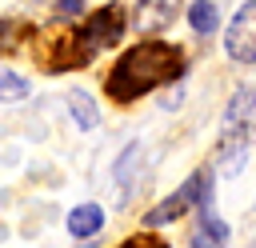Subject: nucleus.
Listing matches in <instances>:
<instances>
[{"label": "nucleus", "instance_id": "f257e3e1", "mask_svg": "<svg viewBox=\"0 0 256 248\" xmlns=\"http://www.w3.org/2000/svg\"><path fill=\"white\" fill-rule=\"evenodd\" d=\"M184 72H188L184 48L164 44V40H140L128 52H120V60L112 64V72L104 80V92L116 104H132V100L148 96L152 88H164V84L180 80Z\"/></svg>", "mask_w": 256, "mask_h": 248}, {"label": "nucleus", "instance_id": "f03ea898", "mask_svg": "<svg viewBox=\"0 0 256 248\" xmlns=\"http://www.w3.org/2000/svg\"><path fill=\"white\" fill-rule=\"evenodd\" d=\"M192 208H208V172L188 176L184 188H176L168 200H160L156 208H148V212H144V224H148V228H160V224L180 220V216L192 212Z\"/></svg>", "mask_w": 256, "mask_h": 248}, {"label": "nucleus", "instance_id": "7ed1b4c3", "mask_svg": "<svg viewBox=\"0 0 256 248\" xmlns=\"http://www.w3.org/2000/svg\"><path fill=\"white\" fill-rule=\"evenodd\" d=\"M128 12L120 8V4H104V8H96L84 24H76L72 32H76V40L96 56L100 48H112V44H120V36H124V28H128V20H124Z\"/></svg>", "mask_w": 256, "mask_h": 248}, {"label": "nucleus", "instance_id": "20e7f679", "mask_svg": "<svg viewBox=\"0 0 256 248\" xmlns=\"http://www.w3.org/2000/svg\"><path fill=\"white\" fill-rule=\"evenodd\" d=\"M228 56L240 60V64H252L256 60V0H248L236 16H232V28H228Z\"/></svg>", "mask_w": 256, "mask_h": 248}, {"label": "nucleus", "instance_id": "39448f33", "mask_svg": "<svg viewBox=\"0 0 256 248\" xmlns=\"http://www.w3.org/2000/svg\"><path fill=\"white\" fill-rule=\"evenodd\" d=\"M224 144H228V148H248V144H252V88H248V92H236V100L228 104Z\"/></svg>", "mask_w": 256, "mask_h": 248}, {"label": "nucleus", "instance_id": "423d86ee", "mask_svg": "<svg viewBox=\"0 0 256 248\" xmlns=\"http://www.w3.org/2000/svg\"><path fill=\"white\" fill-rule=\"evenodd\" d=\"M192 248H224L228 244V224L216 220L212 212H200V224L192 228Z\"/></svg>", "mask_w": 256, "mask_h": 248}, {"label": "nucleus", "instance_id": "0eeeda50", "mask_svg": "<svg viewBox=\"0 0 256 248\" xmlns=\"http://www.w3.org/2000/svg\"><path fill=\"white\" fill-rule=\"evenodd\" d=\"M100 228H104V208H96V204H80V208L68 212V232H72V236L88 240V236H96Z\"/></svg>", "mask_w": 256, "mask_h": 248}, {"label": "nucleus", "instance_id": "6e6552de", "mask_svg": "<svg viewBox=\"0 0 256 248\" xmlns=\"http://www.w3.org/2000/svg\"><path fill=\"white\" fill-rule=\"evenodd\" d=\"M188 24H192L200 36L216 32V24H220V12H216V4H212V0H192V4H188Z\"/></svg>", "mask_w": 256, "mask_h": 248}, {"label": "nucleus", "instance_id": "1a4fd4ad", "mask_svg": "<svg viewBox=\"0 0 256 248\" xmlns=\"http://www.w3.org/2000/svg\"><path fill=\"white\" fill-rule=\"evenodd\" d=\"M32 36V28L28 24H20V20H4L0 16V56L4 52H16V48H24V40Z\"/></svg>", "mask_w": 256, "mask_h": 248}, {"label": "nucleus", "instance_id": "9d476101", "mask_svg": "<svg viewBox=\"0 0 256 248\" xmlns=\"http://www.w3.org/2000/svg\"><path fill=\"white\" fill-rule=\"evenodd\" d=\"M176 8V0H144L140 4V28H160L168 24V12Z\"/></svg>", "mask_w": 256, "mask_h": 248}, {"label": "nucleus", "instance_id": "9b49d317", "mask_svg": "<svg viewBox=\"0 0 256 248\" xmlns=\"http://www.w3.org/2000/svg\"><path fill=\"white\" fill-rule=\"evenodd\" d=\"M68 100H72V108H76V124H80V128H96V124H100V116H96V104H92L84 92H72Z\"/></svg>", "mask_w": 256, "mask_h": 248}, {"label": "nucleus", "instance_id": "f8f14e48", "mask_svg": "<svg viewBox=\"0 0 256 248\" xmlns=\"http://www.w3.org/2000/svg\"><path fill=\"white\" fill-rule=\"evenodd\" d=\"M20 96H28V80L0 68V100H20Z\"/></svg>", "mask_w": 256, "mask_h": 248}, {"label": "nucleus", "instance_id": "ddd939ff", "mask_svg": "<svg viewBox=\"0 0 256 248\" xmlns=\"http://www.w3.org/2000/svg\"><path fill=\"white\" fill-rule=\"evenodd\" d=\"M120 248H168V240H160V236H148V232H136V236H128Z\"/></svg>", "mask_w": 256, "mask_h": 248}, {"label": "nucleus", "instance_id": "4468645a", "mask_svg": "<svg viewBox=\"0 0 256 248\" xmlns=\"http://www.w3.org/2000/svg\"><path fill=\"white\" fill-rule=\"evenodd\" d=\"M80 8H84L80 0H64V4H60V12H80Z\"/></svg>", "mask_w": 256, "mask_h": 248}]
</instances>
